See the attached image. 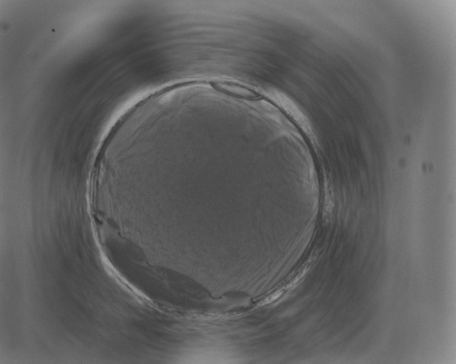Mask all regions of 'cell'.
Instances as JSON below:
<instances>
[{
  "instance_id": "cell-1",
  "label": "cell",
  "mask_w": 456,
  "mask_h": 364,
  "mask_svg": "<svg viewBox=\"0 0 456 364\" xmlns=\"http://www.w3.org/2000/svg\"><path fill=\"white\" fill-rule=\"evenodd\" d=\"M211 84L216 91L238 98L251 100H259L264 98V96L259 92L246 86L231 82V81H213Z\"/></svg>"
}]
</instances>
